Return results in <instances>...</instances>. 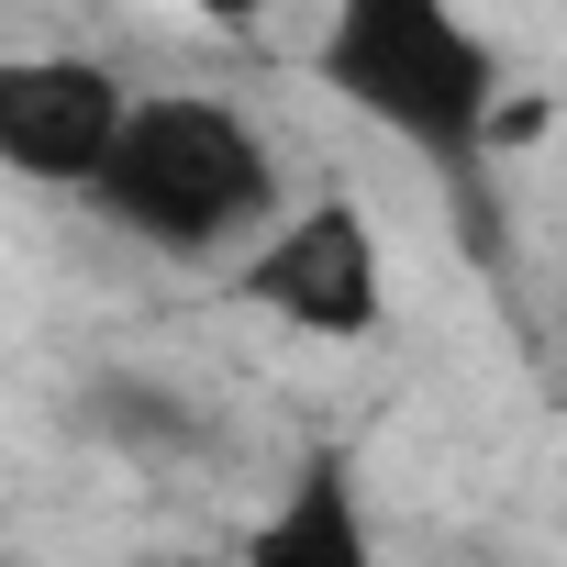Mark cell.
<instances>
[{
    "instance_id": "3",
    "label": "cell",
    "mask_w": 567,
    "mask_h": 567,
    "mask_svg": "<svg viewBox=\"0 0 567 567\" xmlns=\"http://www.w3.org/2000/svg\"><path fill=\"white\" fill-rule=\"evenodd\" d=\"M234 301L290 334H323V346H368L390 323V245H379L368 200L323 189L301 212H267V234L234 267Z\"/></svg>"
},
{
    "instance_id": "5",
    "label": "cell",
    "mask_w": 567,
    "mask_h": 567,
    "mask_svg": "<svg viewBox=\"0 0 567 567\" xmlns=\"http://www.w3.org/2000/svg\"><path fill=\"white\" fill-rule=\"evenodd\" d=\"M234 567H379L357 467H346V456H301V478L256 512V534H245Z\"/></svg>"
},
{
    "instance_id": "4",
    "label": "cell",
    "mask_w": 567,
    "mask_h": 567,
    "mask_svg": "<svg viewBox=\"0 0 567 567\" xmlns=\"http://www.w3.org/2000/svg\"><path fill=\"white\" fill-rule=\"evenodd\" d=\"M123 79L101 56H0V178L23 189H90V167L112 156V123H123Z\"/></svg>"
},
{
    "instance_id": "7",
    "label": "cell",
    "mask_w": 567,
    "mask_h": 567,
    "mask_svg": "<svg viewBox=\"0 0 567 567\" xmlns=\"http://www.w3.org/2000/svg\"><path fill=\"white\" fill-rule=\"evenodd\" d=\"M134 567H200V556H134Z\"/></svg>"
},
{
    "instance_id": "2",
    "label": "cell",
    "mask_w": 567,
    "mask_h": 567,
    "mask_svg": "<svg viewBox=\"0 0 567 567\" xmlns=\"http://www.w3.org/2000/svg\"><path fill=\"white\" fill-rule=\"evenodd\" d=\"M79 200L112 234L156 245V256H223V245L267 234V212H278V145L256 134V112H234L212 90H156V101H123L112 156L90 167Z\"/></svg>"
},
{
    "instance_id": "1",
    "label": "cell",
    "mask_w": 567,
    "mask_h": 567,
    "mask_svg": "<svg viewBox=\"0 0 567 567\" xmlns=\"http://www.w3.org/2000/svg\"><path fill=\"white\" fill-rule=\"evenodd\" d=\"M312 79L478 200V156L501 123V45L467 23V0H334L312 34Z\"/></svg>"
},
{
    "instance_id": "6",
    "label": "cell",
    "mask_w": 567,
    "mask_h": 567,
    "mask_svg": "<svg viewBox=\"0 0 567 567\" xmlns=\"http://www.w3.org/2000/svg\"><path fill=\"white\" fill-rule=\"evenodd\" d=\"M189 12H200V23H256L267 0H189Z\"/></svg>"
}]
</instances>
